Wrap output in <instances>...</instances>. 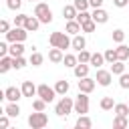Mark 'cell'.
Here are the masks:
<instances>
[{
  "label": "cell",
  "mask_w": 129,
  "mask_h": 129,
  "mask_svg": "<svg viewBox=\"0 0 129 129\" xmlns=\"http://www.w3.org/2000/svg\"><path fill=\"white\" fill-rule=\"evenodd\" d=\"M71 42H73V38H69L67 36V32H50V36H48V44L50 46H58V48H69L71 46Z\"/></svg>",
  "instance_id": "cell-1"
},
{
  "label": "cell",
  "mask_w": 129,
  "mask_h": 129,
  "mask_svg": "<svg viewBox=\"0 0 129 129\" xmlns=\"http://www.w3.org/2000/svg\"><path fill=\"white\" fill-rule=\"evenodd\" d=\"M75 111V101L71 99V97H60V101L56 103V107H54V113L58 115V117H67L69 113H73Z\"/></svg>",
  "instance_id": "cell-2"
},
{
  "label": "cell",
  "mask_w": 129,
  "mask_h": 129,
  "mask_svg": "<svg viewBox=\"0 0 129 129\" xmlns=\"http://www.w3.org/2000/svg\"><path fill=\"white\" fill-rule=\"evenodd\" d=\"M34 16H38V20H40L42 24H50V22H52V10H50L48 4H44V2H38V4L34 6Z\"/></svg>",
  "instance_id": "cell-3"
},
{
  "label": "cell",
  "mask_w": 129,
  "mask_h": 129,
  "mask_svg": "<svg viewBox=\"0 0 129 129\" xmlns=\"http://www.w3.org/2000/svg\"><path fill=\"white\" fill-rule=\"evenodd\" d=\"M28 125H30L32 129H42V127H46V125H48L46 113H44V111H34V113H30V115H28Z\"/></svg>",
  "instance_id": "cell-4"
},
{
  "label": "cell",
  "mask_w": 129,
  "mask_h": 129,
  "mask_svg": "<svg viewBox=\"0 0 129 129\" xmlns=\"http://www.w3.org/2000/svg\"><path fill=\"white\" fill-rule=\"evenodd\" d=\"M4 36H6L8 42H24L26 36H28V30H26L24 26H14V28H10Z\"/></svg>",
  "instance_id": "cell-5"
},
{
  "label": "cell",
  "mask_w": 129,
  "mask_h": 129,
  "mask_svg": "<svg viewBox=\"0 0 129 129\" xmlns=\"http://www.w3.org/2000/svg\"><path fill=\"white\" fill-rule=\"evenodd\" d=\"M75 113H79V115H87L89 113V93L79 91V95L75 99Z\"/></svg>",
  "instance_id": "cell-6"
},
{
  "label": "cell",
  "mask_w": 129,
  "mask_h": 129,
  "mask_svg": "<svg viewBox=\"0 0 129 129\" xmlns=\"http://www.w3.org/2000/svg\"><path fill=\"white\" fill-rule=\"evenodd\" d=\"M36 97H40V99H44L46 103H50V101H54V97H56V91H54V87H48V85H38V91H36Z\"/></svg>",
  "instance_id": "cell-7"
},
{
  "label": "cell",
  "mask_w": 129,
  "mask_h": 129,
  "mask_svg": "<svg viewBox=\"0 0 129 129\" xmlns=\"http://www.w3.org/2000/svg\"><path fill=\"white\" fill-rule=\"evenodd\" d=\"M95 81H97V85H101V87H109L111 81H113V73H111V69H109V71H105V69H97V77H95Z\"/></svg>",
  "instance_id": "cell-8"
},
{
  "label": "cell",
  "mask_w": 129,
  "mask_h": 129,
  "mask_svg": "<svg viewBox=\"0 0 129 129\" xmlns=\"http://www.w3.org/2000/svg\"><path fill=\"white\" fill-rule=\"evenodd\" d=\"M22 97H24V95H22V89H18V87H8V89L4 91V99H6V101L18 103Z\"/></svg>",
  "instance_id": "cell-9"
},
{
  "label": "cell",
  "mask_w": 129,
  "mask_h": 129,
  "mask_svg": "<svg viewBox=\"0 0 129 129\" xmlns=\"http://www.w3.org/2000/svg\"><path fill=\"white\" fill-rule=\"evenodd\" d=\"M79 91H83V93H93V89H95V85H97V81L95 79H91V77H83V79H79Z\"/></svg>",
  "instance_id": "cell-10"
},
{
  "label": "cell",
  "mask_w": 129,
  "mask_h": 129,
  "mask_svg": "<svg viewBox=\"0 0 129 129\" xmlns=\"http://www.w3.org/2000/svg\"><path fill=\"white\" fill-rule=\"evenodd\" d=\"M93 20H95L97 24H105V22L109 20V12L103 10V6H101V8H93Z\"/></svg>",
  "instance_id": "cell-11"
},
{
  "label": "cell",
  "mask_w": 129,
  "mask_h": 129,
  "mask_svg": "<svg viewBox=\"0 0 129 129\" xmlns=\"http://www.w3.org/2000/svg\"><path fill=\"white\" fill-rule=\"evenodd\" d=\"M62 58H64V50L62 48H58V46H52L50 50H48V60L50 62H62Z\"/></svg>",
  "instance_id": "cell-12"
},
{
  "label": "cell",
  "mask_w": 129,
  "mask_h": 129,
  "mask_svg": "<svg viewBox=\"0 0 129 129\" xmlns=\"http://www.w3.org/2000/svg\"><path fill=\"white\" fill-rule=\"evenodd\" d=\"M20 89H22V95H24V97H28V99H32V97L36 95V91H38V87H36L32 81H24Z\"/></svg>",
  "instance_id": "cell-13"
},
{
  "label": "cell",
  "mask_w": 129,
  "mask_h": 129,
  "mask_svg": "<svg viewBox=\"0 0 129 129\" xmlns=\"http://www.w3.org/2000/svg\"><path fill=\"white\" fill-rule=\"evenodd\" d=\"M64 32L67 34H79V32H83V28H81V22L75 18V20H67V28H64Z\"/></svg>",
  "instance_id": "cell-14"
},
{
  "label": "cell",
  "mask_w": 129,
  "mask_h": 129,
  "mask_svg": "<svg viewBox=\"0 0 129 129\" xmlns=\"http://www.w3.org/2000/svg\"><path fill=\"white\" fill-rule=\"evenodd\" d=\"M42 22L38 20V16H28L26 18V22H24V28L28 30V32H34V30H38V26H40Z\"/></svg>",
  "instance_id": "cell-15"
},
{
  "label": "cell",
  "mask_w": 129,
  "mask_h": 129,
  "mask_svg": "<svg viewBox=\"0 0 129 129\" xmlns=\"http://www.w3.org/2000/svg\"><path fill=\"white\" fill-rule=\"evenodd\" d=\"M75 77L77 79H83V77H89V62H79L75 69H73Z\"/></svg>",
  "instance_id": "cell-16"
},
{
  "label": "cell",
  "mask_w": 129,
  "mask_h": 129,
  "mask_svg": "<svg viewBox=\"0 0 129 129\" xmlns=\"http://www.w3.org/2000/svg\"><path fill=\"white\" fill-rule=\"evenodd\" d=\"M69 89H71V85H69V81H67V79H62V81H56V83H54V91H56V95H60V97H64V95L69 93Z\"/></svg>",
  "instance_id": "cell-17"
},
{
  "label": "cell",
  "mask_w": 129,
  "mask_h": 129,
  "mask_svg": "<svg viewBox=\"0 0 129 129\" xmlns=\"http://www.w3.org/2000/svg\"><path fill=\"white\" fill-rule=\"evenodd\" d=\"M71 46H73L77 52H79V50H83V48L87 46V40H85V36H83V34H75V36H73V42H71Z\"/></svg>",
  "instance_id": "cell-18"
},
{
  "label": "cell",
  "mask_w": 129,
  "mask_h": 129,
  "mask_svg": "<svg viewBox=\"0 0 129 129\" xmlns=\"http://www.w3.org/2000/svg\"><path fill=\"white\" fill-rule=\"evenodd\" d=\"M77 14H79V10L75 8V4H67V6L62 8V16H64L67 20H75Z\"/></svg>",
  "instance_id": "cell-19"
},
{
  "label": "cell",
  "mask_w": 129,
  "mask_h": 129,
  "mask_svg": "<svg viewBox=\"0 0 129 129\" xmlns=\"http://www.w3.org/2000/svg\"><path fill=\"white\" fill-rule=\"evenodd\" d=\"M8 54H10V56H22V54H24V44H22V42H10Z\"/></svg>",
  "instance_id": "cell-20"
},
{
  "label": "cell",
  "mask_w": 129,
  "mask_h": 129,
  "mask_svg": "<svg viewBox=\"0 0 129 129\" xmlns=\"http://www.w3.org/2000/svg\"><path fill=\"white\" fill-rule=\"evenodd\" d=\"M4 113H6L8 117H18V115H20V107H18V103L8 101V105L4 107Z\"/></svg>",
  "instance_id": "cell-21"
},
{
  "label": "cell",
  "mask_w": 129,
  "mask_h": 129,
  "mask_svg": "<svg viewBox=\"0 0 129 129\" xmlns=\"http://www.w3.org/2000/svg\"><path fill=\"white\" fill-rule=\"evenodd\" d=\"M103 62H105V54H101V52H93V54H91L89 64H93L95 69H101V67H103Z\"/></svg>",
  "instance_id": "cell-22"
},
{
  "label": "cell",
  "mask_w": 129,
  "mask_h": 129,
  "mask_svg": "<svg viewBox=\"0 0 129 129\" xmlns=\"http://www.w3.org/2000/svg\"><path fill=\"white\" fill-rule=\"evenodd\" d=\"M77 129H91L93 127V121L87 117V115H79V119H77Z\"/></svg>",
  "instance_id": "cell-23"
},
{
  "label": "cell",
  "mask_w": 129,
  "mask_h": 129,
  "mask_svg": "<svg viewBox=\"0 0 129 129\" xmlns=\"http://www.w3.org/2000/svg\"><path fill=\"white\" fill-rule=\"evenodd\" d=\"M10 69H12V56L6 54V56L0 58V73H8Z\"/></svg>",
  "instance_id": "cell-24"
},
{
  "label": "cell",
  "mask_w": 129,
  "mask_h": 129,
  "mask_svg": "<svg viewBox=\"0 0 129 129\" xmlns=\"http://www.w3.org/2000/svg\"><path fill=\"white\" fill-rule=\"evenodd\" d=\"M103 54H105V62H109V64H113L115 60H119V56H117V48H107Z\"/></svg>",
  "instance_id": "cell-25"
},
{
  "label": "cell",
  "mask_w": 129,
  "mask_h": 129,
  "mask_svg": "<svg viewBox=\"0 0 129 129\" xmlns=\"http://www.w3.org/2000/svg\"><path fill=\"white\" fill-rule=\"evenodd\" d=\"M28 62H30L32 67H40V64L44 62V56H42L40 52H36V50H32V54H30V58H28Z\"/></svg>",
  "instance_id": "cell-26"
},
{
  "label": "cell",
  "mask_w": 129,
  "mask_h": 129,
  "mask_svg": "<svg viewBox=\"0 0 129 129\" xmlns=\"http://www.w3.org/2000/svg\"><path fill=\"white\" fill-rule=\"evenodd\" d=\"M99 105H101V109H103V111H111V109H115V105H117V103L113 101V97H103Z\"/></svg>",
  "instance_id": "cell-27"
},
{
  "label": "cell",
  "mask_w": 129,
  "mask_h": 129,
  "mask_svg": "<svg viewBox=\"0 0 129 129\" xmlns=\"http://www.w3.org/2000/svg\"><path fill=\"white\" fill-rule=\"evenodd\" d=\"M62 62H64V67H69V69H75V67L79 64V58H77V54H64Z\"/></svg>",
  "instance_id": "cell-28"
},
{
  "label": "cell",
  "mask_w": 129,
  "mask_h": 129,
  "mask_svg": "<svg viewBox=\"0 0 129 129\" xmlns=\"http://www.w3.org/2000/svg\"><path fill=\"white\" fill-rule=\"evenodd\" d=\"M111 73L113 75H123L125 73V60H115L111 64Z\"/></svg>",
  "instance_id": "cell-29"
},
{
  "label": "cell",
  "mask_w": 129,
  "mask_h": 129,
  "mask_svg": "<svg viewBox=\"0 0 129 129\" xmlns=\"http://www.w3.org/2000/svg\"><path fill=\"white\" fill-rule=\"evenodd\" d=\"M127 125H129V121H127L125 115H115V119H113V127L123 129V127H127Z\"/></svg>",
  "instance_id": "cell-30"
},
{
  "label": "cell",
  "mask_w": 129,
  "mask_h": 129,
  "mask_svg": "<svg viewBox=\"0 0 129 129\" xmlns=\"http://www.w3.org/2000/svg\"><path fill=\"white\" fill-rule=\"evenodd\" d=\"M117 56H119V60H129V46H125L121 42L117 46Z\"/></svg>",
  "instance_id": "cell-31"
},
{
  "label": "cell",
  "mask_w": 129,
  "mask_h": 129,
  "mask_svg": "<svg viewBox=\"0 0 129 129\" xmlns=\"http://www.w3.org/2000/svg\"><path fill=\"white\" fill-rule=\"evenodd\" d=\"M26 62H28V60L24 58V54H22V56H12V69H16V71H18V69H24Z\"/></svg>",
  "instance_id": "cell-32"
},
{
  "label": "cell",
  "mask_w": 129,
  "mask_h": 129,
  "mask_svg": "<svg viewBox=\"0 0 129 129\" xmlns=\"http://www.w3.org/2000/svg\"><path fill=\"white\" fill-rule=\"evenodd\" d=\"M113 111H115V115H125L127 117L129 115V103H117Z\"/></svg>",
  "instance_id": "cell-33"
},
{
  "label": "cell",
  "mask_w": 129,
  "mask_h": 129,
  "mask_svg": "<svg viewBox=\"0 0 129 129\" xmlns=\"http://www.w3.org/2000/svg\"><path fill=\"white\" fill-rule=\"evenodd\" d=\"M81 28H83V32H95V28H97V22L91 18V20L83 22V24H81Z\"/></svg>",
  "instance_id": "cell-34"
},
{
  "label": "cell",
  "mask_w": 129,
  "mask_h": 129,
  "mask_svg": "<svg viewBox=\"0 0 129 129\" xmlns=\"http://www.w3.org/2000/svg\"><path fill=\"white\" fill-rule=\"evenodd\" d=\"M93 18V12H89V10H81L79 14H77V20L83 24V22H87V20H91Z\"/></svg>",
  "instance_id": "cell-35"
},
{
  "label": "cell",
  "mask_w": 129,
  "mask_h": 129,
  "mask_svg": "<svg viewBox=\"0 0 129 129\" xmlns=\"http://www.w3.org/2000/svg\"><path fill=\"white\" fill-rule=\"evenodd\" d=\"M111 36H113V42H117V44H121V42L125 40V32H123L121 28L113 30V34H111Z\"/></svg>",
  "instance_id": "cell-36"
},
{
  "label": "cell",
  "mask_w": 129,
  "mask_h": 129,
  "mask_svg": "<svg viewBox=\"0 0 129 129\" xmlns=\"http://www.w3.org/2000/svg\"><path fill=\"white\" fill-rule=\"evenodd\" d=\"M32 109H34V111H44V109H46V101L40 99V97L34 99V101H32Z\"/></svg>",
  "instance_id": "cell-37"
},
{
  "label": "cell",
  "mask_w": 129,
  "mask_h": 129,
  "mask_svg": "<svg viewBox=\"0 0 129 129\" xmlns=\"http://www.w3.org/2000/svg\"><path fill=\"white\" fill-rule=\"evenodd\" d=\"M91 54H93V52H89V50L83 48V50H79L77 58H79V62H89V60H91Z\"/></svg>",
  "instance_id": "cell-38"
},
{
  "label": "cell",
  "mask_w": 129,
  "mask_h": 129,
  "mask_svg": "<svg viewBox=\"0 0 129 129\" xmlns=\"http://www.w3.org/2000/svg\"><path fill=\"white\" fill-rule=\"evenodd\" d=\"M73 4H75V8L81 12V10H89V0H73Z\"/></svg>",
  "instance_id": "cell-39"
},
{
  "label": "cell",
  "mask_w": 129,
  "mask_h": 129,
  "mask_svg": "<svg viewBox=\"0 0 129 129\" xmlns=\"http://www.w3.org/2000/svg\"><path fill=\"white\" fill-rule=\"evenodd\" d=\"M119 87H121V89H129V75H127V73L119 75Z\"/></svg>",
  "instance_id": "cell-40"
},
{
  "label": "cell",
  "mask_w": 129,
  "mask_h": 129,
  "mask_svg": "<svg viewBox=\"0 0 129 129\" xmlns=\"http://www.w3.org/2000/svg\"><path fill=\"white\" fill-rule=\"evenodd\" d=\"M26 18H28V14H16L14 16V26H24Z\"/></svg>",
  "instance_id": "cell-41"
},
{
  "label": "cell",
  "mask_w": 129,
  "mask_h": 129,
  "mask_svg": "<svg viewBox=\"0 0 129 129\" xmlns=\"http://www.w3.org/2000/svg\"><path fill=\"white\" fill-rule=\"evenodd\" d=\"M6 6H8L10 10H20V6H22V0H6Z\"/></svg>",
  "instance_id": "cell-42"
},
{
  "label": "cell",
  "mask_w": 129,
  "mask_h": 129,
  "mask_svg": "<svg viewBox=\"0 0 129 129\" xmlns=\"http://www.w3.org/2000/svg\"><path fill=\"white\" fill-rule=\"evenodd\" d=\"M8 50H10V44H8V40L0 42V56H6V54H8Z\"/></svg>",
  "instance_id": "cell-43"
},
{
  "label": "cell",
  "mask_w": 129,
  "mask_h": 129,
  "mask_svg": "<svg viewBox=\"0 0 129 129\" xmlns=\"http://www.w3.org/2000/svg\"><path fill=\"white\" fill-rule=\"evenodd\" d=\"M8 30H10V24H8V20H4V18H2V20H0V32H4V34H6Z\"/></svg>",
  "instance_id": "cell-44"
},
{
  "label": "cell",
  "mask_w": 129,
  "mask_h": 129,
  "mask_svg": "<svg viewBox=\"0 0 129 129\" xmlns=\"http://www.w3.org/2000/svg\"><path fill=\"white\" fill-rule=\"evenodd\" d=\"M0 127H2V129H8V115H6V113L0 117Z\"/></svg>",
  "instance_id": "cell-45"
},
{
  "label": "cell",
  "mask_w": 129,
  "mask_h": 129,
  "mask_svg": "<svg viewBox=\"0 0 129 129\" xmlns=\"http://www.w3.org/2000/svg\"><path fill=\"white\" fill-rule=\"evenodd\" d=\"M113 4L117 8H125V6H129V0H113Z\"/></svg>",
  "instance_id": "cell-46"
},
{
  "label": "cell",
  "mask_w": 129,
  "mask_h": 129,
  "mask_svg": "<svg viewBox=\"0 0 129 129\" xmlns=\"http://www.w3.org/2000/svg\"><path fill=\"white\" fill-rule=\"evenodd\" d=\"M89 4H91V8H101L103 0H89Z\"/></svg>",
  "instance_id": "cell-47"
},
{
  "label": "cell",
  "mask_w": 129,
  "mask_h": 129,
  "mask_svg": "<svg viewBox=\"0 0 129 129\" xmlns=\"http://www.w3.org/2000/svg\"><path fill=\"white\" fill-rule=\"evenodd\" d=\"M28 2H34V0H28Z\"/></svg>",
  "instance_id": "cell-48"
}]
</instances>
